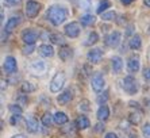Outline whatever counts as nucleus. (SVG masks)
Wrapping results in <instances>:
<instances>
[{
  "label": "nucleus",
  "instance_id": "f257e3e1",
  "mask_svg": "<svg viewBox=\"0 0 150 138\" xmlns=\"http://www.w3.org/2000/svg\"><path fill=\"white\" fill-rule=\"evenodd\" d=\"M46 18L53 26H59L67 21L68 12L61 6H50L47 8V12H46Z\"/></svg>",
  "mask_w": 150,
  "mask_h": 138
},
{
  "label": "nucleus",
  "instance_id": "f03ea898",
  "mask_svg": "<svg viewBox=\"0 0 150 138\" xmlns=\"http://www.w3.org/2000/svg\"><path fill=\"white\" fill-rule=\"evenodd\" d=\"M122 88L126 93H129V95H135L139 90V84L134 79L133 76H126L125 79L122 80Z\"/></svg>",
  "mask_w": 150,
  "mask_h": 138
},
{
  "label": "nucleus",
  "instance_id": "7ed1b4c3",
  "mask_svg": "<svg viewBox=\"0 0 150 138\" xmlns=\"http://www.w3.org/2000/svg\"><path fill=\"white\" fill-rule=\"evenodd\" d=\"M64 84H65V73L59 70L53 76L52 81H50V91L53 93H58L64 88Z\"/></svg>",
  "mask_w": 150,
  "mask_h": 138
},
{
  "label": "nucleus",
  "instance_id": "20e7f679",
  "mask_svg": "<svg viewBox=\"0 0 150 138\" xmlns=\"http://www.w3.org/2000/svg\"><path fill=\"white\" fill-rule=\"evenodd\" d=\"M41 3L38 1H35V0H27V3H26V15L27 18H35L37 15L39 14V11H41Z\"/></svg>",
  "mask_w": 150,
  "mask_h": 138
},
{
  "label": "nucleus",
  "instance_id": "39448f33",
  "mask_svg": "<svg viewBox=\"0 0 150 138\" xmlns=\"http://www.w3.org/2000/svg\"><path fill=\"white\" fill-rule=\"evenodd\" d=\"M80 31H81V27L77 22H70V23H68L64 27V33L69 38H77L80 35Z\"/></svg>",
  "mask_w": 150,
  "mask_h": 138
},
{
  "label": "nucleus",
  "instance_id": "423d86ee",
  "mask_svg": "<svg viewBox=\"0 0 150 138\" xmlns=\"http://www.w3.org/2000/svg\"><path fill=\"white\" fill-rule=\"evenodd\" d=\"M91 85H92V90H93L95 92L100 93L101 91L104 90V87H105V80H104V77L101 76L100 73H95L93 76H92Z\"/></svg>",
  "mask_w": 150,
  "mask_h": 138
},
{
  "label": "nucleus",
  "instance_id": "0eeeda50",
  "mask_svg": "<svg viewBox=\"0 0 150 138\" xmlns=\"http://www.w3.org/2000/svg\"><path fill=\"white\" fill-rule=\"evenodd\" d=\"M3 69L4 72L8 73V75H14L18 70V64H16V58L12 57V55H7L6 60L3 62Z\"/></svg>",
  "mask_w": 150,
  "mask_h": 138
},
{
  "label": "nucleus",
  "instance_id": "6e6552de",
  "mask_svg": "<svg viewBox=\"0 0 150 138\" xmlns=\"http://www.w3.org/2000/svg\"><path fill=\"white\" fill-rule=\"evenodd\" d=\"M46 62L42 61V60H35V61L31 62V65H30V70L33 72V75L35 76H42L43 73L46 72Z\"/></svg>",
  "mask_w": 150,
  "mask_h": 138
},
{
  "label": "nucleus",
  "instance_id": "1a4fd4ad",
  "mask_svg": "<svg viewBox=\"0 0 150 138\" xmlns=\"http://www.w3.org/2000/svg\"><path fill=\"white\" fill-rule=\"evenodd\" d=\"M122 39V34L119 31H112L105 37V45L108 48H118Z\"/></svg>",
  "mask_w": 150,
  "mask_h": 138
},
{
  "label": "nucleus",
  "instance_id": "9d476101",
  "mask_svg": "<svg viewBox=\"0 0 150 138\" xmlns=\"http://www.w3.org/2000/svg\"><path fill=\"white\" fill-rule=\"evenodd\" d=\"M39 34L35 30H31V28H27L22 33V41L25 42L26 45H34L35 41L38 39Z\"/></svg>",
  "mask_w": 150,
  "mask_h": 138
},
{
  "label": "nucleus",
  "instance_id": "9b49d317",
  "mask_svg": "<svg viewBox=\"0 0 150 138\" xmlns=\"http://www.w3.org/2000/svg\"><path fill=\"white\" fill-rule=\"evenodd\" d=\"M103 55H104V53H103L101 49H98V48L91 49L87 54V60L91 62V64H99V62L101 61V58H103Z\"/></svg>",
  "mask_w": 150,
  "mask_h": 138
},
{
  "label": "nucleus",
  "instance_id": "f8f14e48",
  "mask_svg": "<svg viewBox=\"0 0 150 138\" xmlns=\"http://www.w3.org/2000/svg\"><path fill=\"white\" fill-rule=\"evenodd\" d=\"M141 66V58L138 54H133L127 61V69L130 73H137Z\"/></svg>",
  "mask_w": 150,
  "mask_h": 138
},
{
  "label": "nucleus",
  "instance_id": "ddd939ff",
  "mask_svg": "<svg viewBox=\"0 0 150 138\" xmlns=\"http://www.w3.org/2000/svg\"><path fill=\"white\" fill-rule=\"evenodd\" d=\"M26 129H27L28 133H33V134L38 133V131H39L38 121H37L34 117H27V118H26Z\"/></svg>",
  "mask_w": 150,
  "mask_h": 138
},
{
  "label": "nucleus",
  "instance_id": "4468645a",
  "mask_svg": "<svg viewBox=\"0 0 150 138\" xmlns=\"http://www.w3.org/2000/svg\"><path fill=\"white\" fill-rule=\"evenodd\" d=\"M38 53L41 57H45V58H50V57H53L54 55V49H53L52 45H49V43H43V45H41L38 48Z\"/></svg>",
  "mask_w": 150,
  "mask_h": 138
},
{
  "label": "nucleus",
  "instance_id": "2eb2a0df",
  "mask_svg": "<svg viewBox=\"0 0 150 138\" xmlns=\"http://www.w3.org/2000/svg\"><path fill=\"white\" fill-rule=\"evenodd\" d=\"M58 55H59V58H61V61H64V62L69 61L73 57V49L69 48V46L62 45V48L59 49V52H58Z\"/></svg>",
  "mask_w": 150,
  "mask_h": 138
},
{
  "label": "nucleus",
  "instance_id": "dca6fc26",
  "mask_svg": "<svg viewBox=\"0 0 150 138\" xmlns=\"http://www.w3.org/2000/svg\"><path fill=\"white\" fill-rule=\"evenodd\" d=\"M111 66H112V72L118 75V73L122 72L123 69V60L119 57V55H115V57H112L111 60Z\"/></svg>",
  "mask_w": 150,
  "mask_h": 138
},
{
  "label": "nucleus",
  "instance_id": "f3484780",
  "mask_svg": "<svg viewBox=\"0 0 150 138\" xmlns=\"http://www.w3.org/2000/svg\"><path fill=\"white\" fill-rule=\"evenodd\" d=\"M19 23H21V18L19 16H12V18H10V19L7 21V23H6V26H4L3 30L6 31V33H11L12 30L16 28V26Z\"/></svg>",
  "mask_w": 150,
  "mask_h": 138
},
{
  "label": "nucleus",
  "instance_id": "a211bd4d",
  "mask_svg": "<svg viewBox=\"0 0 150 138\" xmlns=\"http://www.w3.org/2000/svg\"><path fill=\"white\" fill-rule=\"evenodd\" d=\"M72 99H73V92H72L70 90L64 91V92H62V93H59L58 97H57V100H58V103H59V104H62V106L68 104Z\"/></svg>",
  "mask_w": 150,
  "mask_h": 138
},
{
  "label": "nucleus",
  "instance_id": "6ab92c4d",
  "mask_svg": "<svg viewBox=\"0 0 150 138\" xmlns=\"http://www.w3.org/2000/svg\"><path fill=\"white\" fill-rule=\"evenodd\" d=\"M108 117H110V108H108V106L101 104L100 107H99V110H98V119L100 122H103V121H107V119H108Z\"/></svg>",
  "mask_w": 150,
  "mask_h": 138
},
{
  "label": "nucleus",
  "instance_id": "aec40b11",
  "mask_svg": "<svg viewBox=\"0 0 150 138\" xmlns=\"http://www.w3.org/2000/svg\"><path fill=\"white\" fill-rule=\"evenodd\" d=\"M76 127L80 129V130H84V129H88L89 126H91V122H89V119H88L87 117H84V115H80V117L76 119Z\"/></svg>",
  "mask_w": 150,
  "mask_h": 138
},
{
  "label": "nucleus",
  "instance_id": "412c9836",
  "mask_svg": "<svg viewBox=\"0 0 150 138\" xmlns=\"http://www.w3.org/2000/svg\"><path fill=\"white\" fill-rule=\"evenodd\" d=\"M129 46H130V49H133V50H139L141 46H142V38H141L138 34H134L129 42Z\"/></svg>",
  "mask_w": 150,
  "mask_h": 138
},
{
  "label": "nucleus",
  "instance_id": "4be33fe9",
  "mask_svg": "<svg viewBox=\"0 0 150 138\" xmlns=\"http://www.w3.org/2000/svg\"><path fill=\"white\" fill-rule=\"evenodd\" d=\"M80 21H81V24H84V26H92L96 22V16L92 14H85L81 16Z\"/></svg>",
  "mask_w": 150,
  "mask_h": 138
},
{
  "label": "nucleus",
  "instance_id": "5701e85b",
  "mask_svg": "<svg viewBox=\"0 0 150 138\" xmlns=\"http://www.w3.org/2000/svg\"><path fill=\"white\" fill-rule=\"evenodd\" d=\"M54 122H56L57 124H65L68 122L67 114H65V112H61V111L56 112V114H54Z\"/></svg>",
  "mask_w": 150,
  "mask_h": 138
},
{
  "label": "nucleus",
  "instance_id": "b1692460",
  "mask_svg": "<svg viewBox=\"0 0 150 138\" xmlns=\"http://www.w3.org/2000/svg\"><path fill=\"white\" fill-rule=\"evenodd\" d=\"M21 91L23 93H31L35 91V85L34 84H31L30 81H23L21 85Z\"/></svg>",
  "mask_w": 150,
  "mask_h": 138
},
{
  "label": "nucleus",
  "instance_id": "393cba45",
  "mask_svg": "<svg viewBox=\"0 0 150 138\" xmlns=\"http://www.w3.org/2000/svg\"><path fill=\"white\" fill-rule=\"evenodd\" d=\"M110 7H111V1H110V0H100V3H99L96 11H98V14H103V12H105Z\"/></svg>",
  "mask_w": 150,
  "mask_h": 138
},
{
  "label": "nucleus",
  "instance_id": "a878e982",
  "mask_svg": "<svg viewBox=\"0 0 150 138\" xmlns=\"http://www.w3.org/2000/svg\"><path fill=\"white\" fill-rule=\"evenodd\" d=\"M141 119H142V114L138 112V111H133V112L129 115V121L133 124H138L141 122Z\"/></svg>",
  "mask_w": 150,
  "mask_h": 138
},
{
  "label": "nucleus",
  "instance_id": "bb28decb",
  "mask_svg": "<svg viewBox=\"0 0 150 138\" xmlns=\"http://www.w3.org/2000/svg\"><path fill=\"white\" fill-rule=\"evenodd\" d=\"M49 39L53 43H56V45H65V39H64L62 35H59V34H50Z\"/></svg>",
  "mask_w": 150,
  "mask_h": 138
},
{
  "label": "nucleus",
  "instance_id": "cd10ccee",
  "mask_svg": "<svg viewBox=\"0 0 150 138\" xmlns=\"http://www.w3.org/2000/svg\"><path fill=\"white\" fill-rule=\"evenodd\" d=\"M79 108H80L81 112H89V111L92 110L91 103H89V100L83 99V100L80 102V104H79Z\"/></svg>",
  "mask_w": 150,
  "mask_h": 138
},
{
  "label": "nucleus",
  "instance_id": "c85d7f7f",
  "mask_svg": "<svg viewBox=\"0 0 150 138\" xmlns=\"http://www.w3.org/2000/svg\"><path fill=\"white\" fill-rule=\"evenodd\" d=\"M53 122H54V117H53L52 114H45L42 117V123H43V126H46V127H50L53 124Z\"/></svg>",
  "mask_w": 150,
  "mask_h": 138
},
{
  "label": "nucleus",
  "instance_id": "c756f323",
  "mask_svg": "<svg viewBox=\"0 0 150 138\" xmlns=\"http://www.w3.org/2000/svg\"><path fill=\"white\" fill-rule=\"evenodd\" d=\"M98 41H99V35H98V33L92 31V33H89V35H88L87 41H85V45H93V43H96Z\"/></svg>",
  "mask_w": 150,
  "mask_h": 138
},
{
  "label": "nucleus",
  "instance_id": "7c9ffc66",
  "mask_svg": "<svg viewBox=\"0 0 150 138\" xmlns=\"http://www.w3.org/2000/svg\"><path fill=\"white\" fill-rule=\"evenodd\" d=\"M116 18V14L114 11H110V12H103L101 14V19L103 21H114Z\"/></svg>",
  "mask_w": 150,
  "mask_h": 138
},
{
  "label": "nucleus",
  "instance_id": "2f4dec72",
  "mask_svg": "<svg viewBox=\"0 0 150 138\" xmlns=\"http://www.w3.org/2000/svg\"><path fill=\"white\" fill-rule=\"evenodd\" d=\"M92 1H93V0H80L81 10H89L92 6Z\"/></svg>",
  "mask_w": 150,
  "mask_h": 138
},
{
  "label": "nucleus",
  "instance_id": "473e14b6",
  "mask_svg": "<svg viewBox=\"0 0 150 138\" xmlns=\"http://www.w3.org/2000/svg\"><path fill=\"white\" fill-rule=\"evenodd\" d=\"M107 99H108V92H103V93H100L98 96V103L100 104H105V102H107Z\"/></svg>",
  "mask_w": 150,
  "mask_h": 138
},
{
  "label": "nucleus",
  "instance_id": "72a5a7b5",
  "mask_svg": "<svg viewBox=\"0 0 150 138\" xmlns=\"http://www.w3.org/2000/svg\"><path fill=\"white\" fill-rule=\"evenodd\" d=\"M10 111L12 112V114H22V107L19 106V104H11L10 106Z\"/></svg>",
  "mask_w": 150,
  "mask_h": 138
},
{
  "label": "nucleus",
  "instance_id": "f704fd0d",
  "mask_svg": "<svg viewBox=\"0 0 150 138\" xmlns=\"http://www.w3.org/2000/svg\"><path fill=\"white\" fill-rule=\"evenodd\" d=\"M142 134L145 135V138H150V123L143 124V127H142Z\"/></svg>",
  "mask_w": 150,
  "mask_h": 138
},
{
  "label": "nucleus",
  "instance_id": "c9c22d12",
  "mask_svg": "<svg viewBox=\"0 0 150 138\" xmlns=\"http://www.w3.org/2000/svg\"><path fill=\"white\" fill-rule=\"evenodd\" d=\"M21 119H22V117H21V114H14L12 117H11V119H10V122H11V124H18L19 122H21Z\"/></svg>",
  "mask_w": 150,
  "mask_h": 138
},
{
  "label": "nucleus",
  "instance_id": "e433bc0d",
  "mask_svg": "<svg viewBox=\"0 0 150 138\" xmlns=\"http://www.w3.org/2000/svg\"><path fill=\"white\" fill-rule=\"evenodd\" d=\"M33 50H34V45H26L25 48L22 49V52H23V54H27V55L31 54Z\"/></svg>",
  "mask_w": 150,
  "mask_h": 138
},
{
  "label": "nucleus",
  "instance_id": "4c0bfd02",
  "mask_svg": "<svg viewBox=\"0 0 150 138\" xmlns=\"http://www.w3.org/2000/svg\"><path fill=\"white\" fill-rule=\"evenodd\" d=\"M73 124L70 123V124H68V126H65V127H62V133H65V134H72L73 133Z\"/></svg>",
  "mask_w": 150,
  "mask_h": 138
},
{
  "label": "nucleus",
  "instance_id": "58836bf2",
  "mask_svg": "<svg viewBox=\"0 0 150 138\" xmlns=\"http://www.w3.org/2000/svg\"><path fill=\"white\" fill-rule=\"evenodd\" d=\"M22 0H4V3L10 6V7H14V6H18V4H21Z\"/></svg>",
  "mask_w": 150,
  "mask_h": 138
},
{
  "label": "nucleus",
  "instance_id": "ea45409f",
  "mask_svg": "<svg viewBox=\"0 0 150 138\" xmlns=\"http://www.w3.org/2000/svg\"><path fill=\"white\" fill-rule=\"evenodd\" d=\"M143 77L146 81H150V68H145L143 69Z\"/></svg>",
  "mask_w": 150,
  "mask_h": 138
},
{
  "label": "nucleus",
  "instance_id": "a19ab883",
  "mask_svg": "<svg viewBox=\"0 0 150 138\" xmlns=\"http://www.w3.org/2000/svg\"><path fill=\"white\" fill-rule=\"evenodd\" d=\"M104 138H118V135H116L115 133H112V131H111V133H107Z\"/></svg>",
  "mask_w": 150,
  "mask_h": 138
},
{
  "label": "nucleus",
  "instance_id": "79ce46f5",
  "mask_svg": "<svg viewBox=\"0 0 150 138\" xmlns=\"http://www.w3.org/2000/svg\"><path fill=\"white\" fill-rule=\"evenodd\" d=\"M96 131H101V130H104V126L101 123H99V124H96V129H95Z\"/></svg>",
  "mask_w": 150,
  "mask_h": 138
},
{
  "label": "nucleus",
  "instance_id": "37998d69",
  "mask_svg": "<svg viewBox=\"0 0 150 138\" xmlns=\"http://www.w3.org/2000/svg\"><path fill=\"white\" fill-rule=\"evenodd\" d=\"M4 88H7V83L1 79V92H4Z\"/></svg>",
  "mask_w": 150,
  "mask_h": 138
},
{
  "label": "nucleus",
  "instance_id": "c03bdc74",
  "mask_svg": "<svg viewBox=\"0 0 150 138\" xmlns=\"http://www.w3.org/2000/svg\"><path fill=\"white\" fill-rule=\"evenodd\" d=\"M134 0H120V3L122 4H125V6H127V4H130V3H133Z\"/></svg>",
  "mask_w": 150,
  "mask_h": 138
},
{
  "label": "nucleus",
  "instance_id": "a18cd8bd",
  "mask_svg": "<svg viewBox=\"0 0 150 138\" xmlns=\"http://www.w3.org/2000/svg\"><path fill=\"white\" fill-rule=\"evenodd\" d=\"M11 138H27V137H26L25 134H15V135H12Z\"/></svg>",
  "mask_w": 150,
  "mask_h": 138
},
{
  "label": "nucleus",
  "instance_id": "49530a36",
  "mask_svg": "<svg viewBox=\"0 0 150 138\" xmlns=\"http://www.w3.org/2000/svg\"><path fill=\"white\" fill-rule=\"evenodd\" d=\"M143 3H145V6H147L150 8V0H143Z\"/></svg>",
  "mask_w": 150,
  "mask_h": 138
},
{
  "label": "nucleus",
  "instance_id": "de8ad7c7",
  "mask_svg": "<svg viewBox=\"0 0 150 138\" xmlns=\"http://www.w3.org/2000/svg\"><path fill=\"white\" fill-rule=\"evenodd\" d=\"M147 54H149V58H150V48H149V53H147Z\"/></svg>",
  "mask_w": 150,
  "mask_h": 138
},
{
  "label": "nucleus",
  "instance_id": "09e8293b",
  "mask_svg": "<svg viewBox=\"0 0 150 138\" xmlns=\"http://www.w3.org/2000/svg\"><path fill=\"white\" fill-rule=\"evenodd\" d=\"M149 33H150V26H149Z\"/></svg>",
  "mask_w": 150,
  "mask_h": 138
}]
</instances>
